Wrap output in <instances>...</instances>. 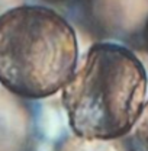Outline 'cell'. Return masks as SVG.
Masks as SVG:
<instances>
[{
	"label": "cell",
	"mask_w": 148,
	"mask_h": 151,
	"mask_svg": "<svg viewBox=\"0 0 148 151\" xmlns=\"http://www.w3.org/2000/svg\"><path fill=\"white\" fill-rule=\"evenodd\" d=\"M126 135V144L129 151H148V100Z\"/></svg>",
	"instance_id": "cell-3"
},
{
	"label": "cell",
	"mask_w": 148,
	"mask_h": 151,
	"mask_svg": "<svg viewBox=\"0 0 148 151\" xmlns=\"http://www.w3.org/2000/svg\"><path fill=\"white\" fill-rule=\"evenodd\" d=\"M144 42H145V47H147V51H148V18H147V22H145V28H144Z\"/></svg>",
	"instance_id": "cell-5"
},
{
	"label": "cell",
	"mask_w": 148,
	"mask_h": 151,
	"mask_svg": "<svg viewBox=\"0 0 148 151\" xmlns=\"http://www.w3.org/2000/svg\"><path fill=\"white\" fill-rule=\"evenodd\" d=\"M77 60V35L55 10L22 4L0 15V83L9 92L51 96L71 78Z\"/></svg>",
	"instance_id": "cell-2"
},
{
	"label": "cell",
	"mask_w": 148,
	"mask_h": 151,
	"mask_svg": "<svg viewBox=\"0 0 148 151\" xmlns=\"http://www.w3.org/2000/svg\"><path fill=\"white\" fill-rule=\"evenodd\" d=\"M145 67L131 50L97 42L63 87L73 132L84 139H115L131 131L145 105Z\"/></svg>",
	"instance_id": "cell-1"
},
{
	"label": "cell",
	"mask_w": 148,
	"mask_h": 151,
	"mask_svg": "<svg viewBox=\"0 0 148 151\" xmlns=\"http://www.w3.org/2000/svg\"><path fill=\"white\" fill-rule=\"evenodd\" d=\"M44 1H48V3H61V4H64V3H77V1H80V0H44Z\"/></svg>",
	"instance_id": "cell-4"
}]
</instances>
